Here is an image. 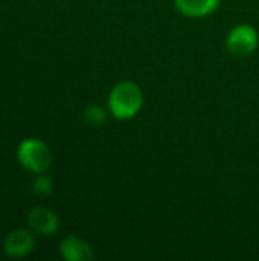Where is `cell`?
Listing matches in <instances>:
<instances>
[{
    "label": "cell",
    "instance_id": "cell-1",
    "mask_svg": "<svg viewBox=\"0 0 259 261\" xmlns=\"http://www.w3.org/2000/svg\"><path fill=\"white\" fill-rule=\"evenodd\" d=\"M143 104V93L133 81L118 83L108 95V112L113 118L127 121L134 118Z\"/></svg>",
    "mask_w": 259,
    "mask_h": 261
},
{
    "label": "cell",
    "instance_id": "cell-2",
    "mask_svg": "<svg viewBox=\"0 0 259 261\" xmlns=\"http://www.w3.org/2000/svg\"><path fill=\"white\" fill-rule=\"evenodd\" d=\"M18 165L32 174H43L52 165V151L40 138H24L15 150Z\"/></svg>",
    "mask_w": 259,
    "mask_h": 261
},
{
    "label": "cell",
    "instance_id": "cell-3",
    "mask_svg": "<svg viewBox=\"0 0 259 261\" xmlns=\"http://www.w3.org/2000/svg\"><path fill=\"white\" fill-rule=\"evenodd\" d=\"M259 44L258 31L252 24H238L232 28V31L227 35L226 40V47L234 57H249L252 55Z\"/></svg>",
    "mask_w": 259,
    "mask_h": 261
},
{
    "label": "cell",
    "instance_id": "cell-4",
    "mask_svg": "<svg viewBox=\"0 0 259 261\" xmlns=\"http://www.w3.org/2000/svg\"><path fill=\"white\" fill-rule=\"evenodd\" d=\"M37 236L29 228H17L8 232L2 242V249L9 258H26L37 246Z\"/></svg>",
    "mask_w": 259,
    "mask_h": 261
},
{
    "label": "cell",
    "instance_id": "cell-5",
    "mask_svg": "<svg viewBox=\"0 0 259 261\" xmlns=\"http://www.w3.org/2000/svg\"><path fill=\"white\" fill-rule=\"evenodd\" d=\"M26 225L35 236L52 237L60 231L61 222L55 211L44 206H37L29 211L26 217Z\"/></svg>",
    "mask_w": 259,
    "mask_h": 261
},
{
    "label": "cell",
    "instance_id": "cell-6",
    "mask_svg": "<svg viewBox=\"0 0 259 261\" xmlns=\"http://www.w3.org/2000/svg\"><path fill=\"white\" fill-rule=\"evenodd\" d=\"M60 255L66 261H90L95 258V251L78 236L69 234L60 243Z\"/></svg>",
    "mask_w": 259,
    "mask_h": 261
},
{
    "label": "cell",
    "instance_id": "cell-7",
    "mask_svg": "<svg viewBox=\"0 0 259 261\" xmlns=\"http://www.w3.org/2000/svg\"><path fill=\"white\" fill-rule=\"evenodd\" d=\"M174 5L180 14L191 18H200L212 14L218 8L220 0H174Z\"/></svg>",
    "mask_w": 259,
    "mask_h": 261
},
{
    "label": "cell",
    "instance_id": "cell-8",
    "mask_svg": "<svg viewBox=\"0 0 259 261\" xmlns=\"http://www.w3.org/2000/svg\"><path fill=\"white\" fill-rule=\"evenodd\" d=\"M32 190L35 191V194H38L41 197H47L53 191V182L49 176H46V173L37 174V177L32 182Z\"/></svg>",
    "mask_w": 259,
    "mask_h": 261
},
{
    "label": "cell",
    "instance_id": "cell-9",
    "mask_svg": "<svg viewBox=\"0 0 259 261\" xmlns=\"http://www.w3.org/2000/svg\"><path fill=\"white\" fill-rule=\"evenodd\" d=\"M108 113H110V112H107L105 109H102V107H99V106H92V107H89V109L85 110L84 119H85V122H89L90 125L98 127V125H102V124L105 122Z\"/></svg>",
    "mask_w": 259,
    "mask_h": 261
}]
</instances>
